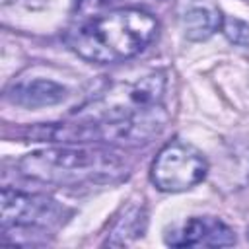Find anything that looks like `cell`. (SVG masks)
Wrapping results in <instances>:
<instances>
[{
	"label": "cell",
	"instance_id": "cell-6",
	"mask_svg": "<svg viewBox=\"0 0 249 249\" xmlns=\"http://www.w3.org/2000/svg\"><path fill=\"white\" fill-rule=\"evenodd\" d=\"M68 210L54 198L45 195H29L10 187L2 189V230L10 228H39L49 230L60 226L68 218Z\"/></svg>",
	"mask_w": 249,
	"mask_h": 249
},
{
	"label": "cell",
	"instance_id": "cell-9",
	"mask_svg": "<svg viewBox=\"0 0 249 249\" xmlns=\"http://www.w3.org/2000/svg\"><path fill=\"white\" fill-rule=\"evenodd\" d=\"M222 23H224V16L220 14L218 8L210 4H195L187 8L181 19L183 33L189 41H204L212 37L218 29H222Z\"/></svg>",
	"mask_w": 249,
	"mask_h": 249
},
{
	"label": "cell",
	"instance_id": "cell-10",
	"mask_svg": "<svg viewBox=\"0 0 249 249\" xmlns=\"http://www.w3.org/2000/svg\"><path fill=\"white\" fill-rule=\"evenodd\" d=\"M144 228H146V214H144L142 206H132L115 224V228L111 231V239H107V245H124L132 237L142 235Z\"/></svg>",
	"mask_w": 249,
	"mask_h": 249
},
{
	"label": "cell",
	"instance_id": "cell-4",
	"mask_svg": "<svg viewBox=\"0 0 249 249\" xmlns=\"http://www.w3.org/2000/svg\"><path fill=\"white\" fill-rule=\"evenodd\" d=\"M167 76L161 70L150 72L132 82L109 86L103 93L78 107L70 117L84 121H121L132 119L163 105Z\"/></svg>",
	"mask_w": 249,
	"mask_h": 249
},
{
	"label": "cell",
	"instance_id": "cell-8",
	"mask_svg": "<svg viewBox=\"0 0 249 249\" xmlns=\"http://www.w3.org/2000/svg\"><path fill=\"white\" fill-rule=\"evenodd\" d=\"M68 89L51 78H21L6 89V99L21 107H45L66 99Z\"/></svg>",
	"mask_w": 249,
	"mask_h": 249
},
{
	"label": "cell",
	"instance_id": "cell-1",
	"mask_svg": "<svg viewBox=\"0 0 249 249\" xmlns=\"http://www.w3.org/2000/svg\"><path fill=\"white\" fill-rule=\"evenodd\" d=\"M158 35V19L138 8H115L74 27L66 43L86 62L113 64L140 54Z\"/></svg>",
	"mask_w": 249,
	"mask_h": 249
},
{
	"label": "cell",
	"instance_id": "cell-11",
	"mask_svg": "<svg viewBox=\"0 0 249 249\" xmlns=\"http://www.w3.org/2000/svg\"><path fill=\"white\" fill-rule=\"evenodd\" d=\"M222 29L226 33V37L235 43V45H249V25L241 19H235V18H230V19H224L222 23Z\"/></svg>",
	"mask_w": 249,
	"mask_h": 249
},
{
	"label": "cell",
	"instance_id": "cell-12",
	"mask_svg": "<svg viewBox=\"0 0 249 249\" xmlns=\"http://www.w3.org/2000/svg\"><path fill=\"white\" fill-rule=\"evenodd\" d=\"M119 2H132V4H142V2H158V0H91L93 6H111Z\"/></svg>",
	"mask_w": 249,
	"mask_h": 249
},
{
	"label": "cell",
	"instance_id": "cell-7",
	"mask_svg": "<svg viewBox=\"0 0 249 249\" xmlns=\"http://www.w3.org/2000/svg\"><path fill=\"white\" fill-rule=\"evenodd\" d=\"M171 247H228L235 243L233 230L214 216H193L177 231L165 233Z\"/></svg>",
	"mask_w": 249,
	"mask_h": 249
},
{
	"label": "cell",
	"instance_id": "cell-2",
	"mask_svg": "<svg viewBox=\"0 0 249 249\" xmlns=\"http://www.w3.org/2000/svg\"><path fill=\"white\" fill-rule=\"evenodd\" d=\"M21 175L54 185L113 183L128 173L126 160L101 146H54L25 154L18 161Z\"/></svg>",
	"mask_w": 249,
	"mask_h": 249
},
{
	"label": "cell",
	"instance_id": "cell-5",
	"mask_svg": "<svg viewBox=\"0 0 249 249\" xmlns=\"http://www.w3.org/2000/svg\"><path fill=\"white\" fill-rule=\"evenodd\" d=\"M208 173L204 154L193 144L171 140L152 161L150 179L163 193H183L198 185Z\"/></svg>",
	"mask_w": 249,
	"mask_h": 249
},
{
	"label": "cell",
	"instance_id": "cell-3",
	"mask_svg": "<svg viewBox=\"0 0 249 249\" xmlns=\"http://www.w3.org/2000/svg\"><path fill=\"white\" fill-rule=\"evenodd\" d=\"M165 105L121 121H84L68 119L64 123H49L29 128L25 134L35 142L62 144H111V146H142L156 138L167 123Z\"/></svg>",
	"mask_w": 249,
	"mask_h": 249
}]
</instances>
